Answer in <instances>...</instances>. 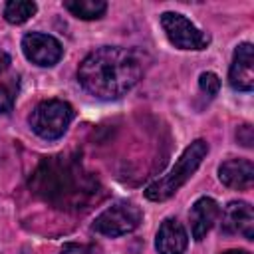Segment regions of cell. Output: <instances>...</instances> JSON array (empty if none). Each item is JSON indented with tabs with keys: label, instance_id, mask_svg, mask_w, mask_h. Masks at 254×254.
Listing matches in <instances>:
<instances>
[{
	"label": "cell",
	"instance_id": "4fadbf2b",
	"mask_svg": "<svg viewBox=\"0 0 254 254\" xmlns=\"http://www.w3.org/2000/svg\"><path fill=\"white\" fill-rule=\"evenodd\" d=\"M64 6L75 18H81V20H97L107 10V4L103 0H65Z\"/></svg>",
	"mask_w": 254,
	"mask_h": 254
},
{
	"label": "cell",
	"instance_id": "6da1fadb",
	"mask_svg": "<svg viewBox=\"0 0 254 254\" xmlns=\"http://www.w3.org/2000/svg\"><path fill=\"white\" fill-rule=\"evenodd\" d=\"M30 189L44 202L64 208H87L97 198V179L87 173L75 159L65 155L46 157L30 177Z\"/></svg>",
	"mask_w": 254,
	"mask_h": 254
},
{
	"label": "cell",
	"instance_id": "ba28073f",
	"mask_svg": "<svg viewBox=\"0 0 254 254\" xmlns=\"http://www.w3.org/2000/svg\"><path fill=\"white\" fill-rule=\"evenodd\" d=\"M228 81L238 91H252L254 87V48L244 42L234 50Z\"/></svg>",
	"mask_w": 254,
	"mask_h": 254
},
{
	"label": "cell",
	"instance_id": "2e32d148",
	"mask_svg": "<svg viewBox=\"0 0 254 254\" xmlns=\"http://www.w3.org/2000/svg\"><path fill=\"white\" fill-rule=\"evenodd\" d=\"M198 85H200L202 93H206L208 97H214V95L218 93V89H220V79H218L216 73L204 71V73H200V77H198Z\"/></svg>",
	"mask_w": 254,
	"mask_h": 254
},
{
	"label": "cell",
	"instance_id": "7a4b0ae2",
	"mask_svg": "<svg viewBox=\"0 0 254 254\" xmlns=\"http://www.w3.org/2000/svg\"><path fill=\"white\" fill-rule=\"evenodd\" d=\"M141 77L139 58L125 48L103 46L83 58L77 69L81 87L97 99H117L125 95Z\"/></svg>",
	"mask_w": 254,
	"mask_h": 254
},
{
	"label": "cell",
	"instance_id": "5bb4252c",
	"mask_svg": "<svg viewBox=\"0 0 254 254\" xmlns=\"http://www.w3.org/2000/svg\"><path fill=\"white\" fill-rule=\"evenodd\" d=\"M38 6L36 2H28V0H10L4 6V18L10 24H24L26 20H30L36 14Z\"/></svg>",
	"mask_w": 254,
	"mask_h": 254
},
{
	"label": "cell",
	"instance_id": "d6986e66",
	"mask_svg": "<svg viewBox=\"0 0 254 254\" xmlns=\"http://www.w3.org/2000/svg\"><path fill=\"white\" fill-rule=\"evenodd\" d=\"M8 64H10V56L0 50V71H4V69L8 67Z\"/></svg>",
	"mask_w": 254,
	"mask_h": 254
},
{
	"label": "cell",
	"instance_id": "8992f818",
	"mask_svg": "<svg viewBox=\"0 0 254 254\" xmlns=\"http://www.w3.org/2000/svg\"><path fill=\"white\" fill-rule=\"evenodd\" d=\"M161 26L175 48L181 50H204L210 44L208 34L198 30L187 16L179 12H165L161 14Z\"/></svg>",
	"mask_w": 254,
	"mask_h": 254
},
{
	"label": "cell",
	"instance_id": "e0dca14e",
	"mask_svg": "<svg viewBox=\"0 0 254 254\" xmlns=\"http://www.w3.org/2000/svg\"><path fill=\"white\" fill-rule=\"evenodd\" d=\"M236 139H238L244 147H252V141H254V137H252V127H250V125H242V127H238V131H236Z\"/></svg>",
	"mask_w": 254,
	"mask_h": 254
},
{
	"label": "cell",
	"instance_id": "9c48e42d",
	"mask_svg": "<svg viewBox=\"0 0 254 254\" xmlns=\"http://www.w3.org/2000/svg\"><path fill=\"white\" fill-rule=\"evenodd\" d=\"M222 232L224 234H240L246 240L254 238V212L252 206L244 200H232L222 210Z\"/></svg>",
	"mask_w": 254,
	"mask_h": 254
},
{
	"label": "cell",
	"instance_id": "ac0fdd59",
	"mask_svg": "<svg viewBox=\"0 0 254 254\" xmlns=\"http://www.w3.org/2000/svg\"><path fill=\"white\" fill-rule=\"evenodd\" d=\"M62 254H89V248L83 244H75V242H67L62 248Z\"/></svg>",
	"mask_w": 254,
	"mask_h": 254
},
{
	"label": "cell",
	"instance_id": "30bf717a",
	"mask_svg": "<svg viewBox=\"0 0 254 254\" xmlns=\"http://www.w3.org/2000/svg\"><path fill=\"white\" fill-rule=\"evenodd\" d=\"M187 244H189V236H187L185 226L177 218L163 220L157 232V240H155L157 252L159 254H183L187 250Z\"/></svg>",
	"mask_w": 254,
	"mask_h": 254
},
{
	"label": "cell",
	"instance_id": "7c38bea8",
	"mask_svg": "<svg viewBox=\"0 0 254 254\" xmlns=\"http://www.w3.org/2000/svg\"><path fill=\"white\" fill-rule=\"evenodd\" d=\"M218 179L228 189H250L254 181V165L248 159H228L218 167Z\"/></svg>",
	"mask_w": 254,
	"mask_h": 254
},
{
	"label": "cell",
	"instance_id": "8fae6325",
	"mask_svg": "<svg viewBox=\"0 0 254 254\" xmlns=\"http://www.w3.org/2000/svg\"><path fill=\"white\" fill-rule=\"evenodd\" d=\"M220 214V208H218V202L210 196H200L190 212H189V218H190V232H192V238L194 240H202L206 236V232L212 228V224L216 222Z\"/></svg>",
	"mask_w": 254,
	"mask_h": 254
},
{
	"label": "cell",
	"instance_id": "9a60e30c",
	"mask_svg": "<svg viewBox=\"0 0 254 254\" xmlns=\"http://www.w3.org/2000/svg\"><path fill=\"white\" fill-rule=\"evenodd\" d=\"M18 93V77H8L0 83V113H10Z\"/></svg>",
	"mask_w": 254,
	"mask_h": 254
},
{
	"label": "cell",
	"instance_id": "52a82bcc",
	"mask_svg": "<svg viewBox=\"0 0 254 254\" xmlns=\"http://www.w3.org/2000/svg\"><path fill=\"white\" fill-rule=\"evenodd\" d=\"M22 50H24V56L32 64L42 65V67L56 65L62 60V56H64L62 44L54 36L42 34V32H30V34H26L24 40H22Z\"/></svg>",
	"mask_w": 254,
	"mask_h": 254
},
{
	"label": "cell",
	"instance_id": "ffe728a7",
	"mask_svg": "<svg viewBox=\"0 0 254 254\" xmlns=\"http://www.w3.org/2000/svg\"><path fill=\"white\" fill-rule=\"evenodd\" d=\"M222 254H250V252H246V250H226Z\"/></svg>",
	"mask_w": 254,
	"mask_h": 254
},
{
	"label": "cell",
	"instance_id": "5b68a950",
	"mask_svg": "<svg viewBox=\"0 0 254 254\" xmlns=\"http://www.w3.org/2000/svg\"><path fill=\"white\" fill-rule=\"evenodd\" d=\"M143 220V212L135 202L121 200L107 206L99 216L93 220V230L103 236H123L133 232Z\"/></svg>",
	"mask_w": 254,
	"mask_h": 254
},
{
	"label": "cell",
	"instance_id": "3957f363",
	"mask_svg": "<svg viewBox=\"0 0 254 254\" xmlns=\"http://www.w3.org/2000/svg\"><path fill=\"white\" fill-rule=\"evenodd\" d=\"M206 153H208V143L204 139L192 141L181 153V157L177 159V163L173 165V169L165 177L157 179L155 183H151L145 189V196L149 200H155V202H161V200L171 198L194 175V171L200 167V163L206 157Z\"/></svg>",
	"mask_w": 254,
	"mask_h": 254
},
{
	"label": "cell",
	"instance_id": "277c9868",
	"mask_svg": "<svg viewBox=\"0 0 254 254\" xmlns=\"http://www.w3.org/2000/svg\"><path fill=\"white\" fill-rule=\"evenodd\" d=\"M71 119H73V107L67 101L48 99L34 107L30 115V127L38 137L46 141H54L67 131Z\"/></svg>",
	"mask_w": 254,
	"mask_h": 254
}]
</instances>
